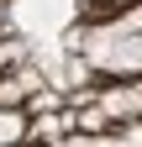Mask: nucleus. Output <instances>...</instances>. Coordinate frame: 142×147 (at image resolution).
Returning <instances> with one entry per match:
<instances>
[{"instance_id":"1","label":"nucleus","mask_w":142,"mask_h":147,"mask_svg":"<svg viewBox=\"0 0 142 147\" xmlns=\"http://www.w3.org/2000/svg\"><path fill=\"white\" fill-rule=\"evenodd\" d=\"M74 47H79L95 68L142 74V0H137V5H121L116 16H105L100 26H90Z\"/></svg>"},{"instance_id":"4","label":"nucleus","mask_w":142,"mask_h":147,"mask_svg":"<svg viewBox=\"0 0 142 147\" xmlns=\"http://www.w3.org/2000/svg\"><path fill=\"white\" fill-rule=\"evenodd\" d=\"M0 63H11V47H5V42H0Z\"/></svg>"},{"instance_id":"2","label":"nucleus","mask_w":142,"mask_h":147,"mask_svg":"<svg viewBox=\"0 0 142 147\" xmlns=\"http://www.w3.org/2000/svg\"><path fill=\"white\" fill-rule=\"evenodd\" d=\"M26 89H42V84H37V74H11V79H5V84H0V100H5V105H11L16 95H26Z\"/></svg>"},{"instance_id":"3","label":"nucleus","mask_w":142,"mask_h":147,"mask_svg":"<svg viewBox=\"0 0 142 147\" xmlns=\"http://www.w3.org/2000/svg\"><path fill=\"white\" fill-rule=\"evenodd\" d=\"M16 137H26V116H21V110H0V142H16Z\"/></svg>"},{"instance_id":"5","label":"nucleus","mask_w":142,"mask_h":147,"mask_svg":"<svg viewBox=\"0 0 142 147\" xmlns=\"http://www.w3.org/2000/svg\"><path fill=\"white\" fill-rule=\"evenodd\" d=\"M5 11H11V0H0V16H5Z\"/></svg>"}]
</instances>
